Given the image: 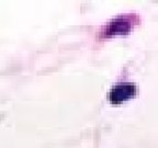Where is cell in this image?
Masks as SVG:
<instances>
[{"instance_id": "cell-1", "label": "cell", "mask_w": 158, "mask_h": 148, "mask_svg": "<svg viewBox=\"0 0 158 148\" xmlns=\"http://www.w3.org/2000/svg\"><path fill=\"white\" fill-rule=\"evenodd\" d=\"M138 92L136 84L127 81L117 82L109 91L108 100L112 104H121L135 98Z\"/></svg>"}, {"instance_id": "cell-2", "label": "cell", "mask_w": 158, "mask_h": 148, "mask_svg": "<svg viewBox=\"0 0 158 148\" xmlns=\"http://www.w3.org/2000/svg\"><path fill=\"white\" fill-rule=\"evenodd\" d=\"M137 16L135 14H124V16H120L118 18H115L112 21H110L106 26L104 27V32L102 33V36L104 38H112L115 35H123V34H127L128 32H131L133 24L134 23H138V22H134L133 19L136 18Z\"/></svg>"}]
</instances>
